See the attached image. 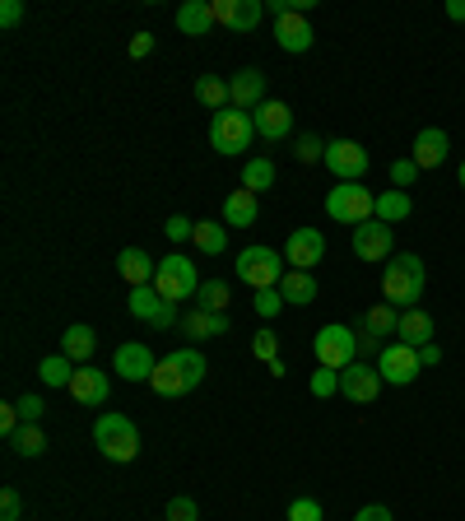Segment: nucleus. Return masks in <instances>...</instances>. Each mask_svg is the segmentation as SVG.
I'll return each instance as SVG.
<instances>
[{"label":"nucleus","instance_id":"f257e3e1","mask_svg":"<svg viewBox=\"0 0 465 521\" xmlns=\"http://www.w3.org/2000/svg\"><path fill=\"white\" fill-rule=\"evenodd\" d=\"M424 284H428V270H424V261H419V256H414V252L391 256V261H386V270H382V303H391L396 312L419 308Z\"/></svg>","mask_w":465,"mask_h":521},{"label":"nucleus","instance_id":"f03ea898","mask_svg":"<svg viewBox=\"0 0 465 521\" xmlns=\"http://www.w3.org/2000/svg\"><path fill=\"white\" fill-rule=\"evenodd\" d=\"M93 442H98V452H103L107 461H117V466H126V461L140 456V428H135L131 415H117V410L98 415V424H93Z\"/></svg>","mask_w":465,"mask_h":521},{"label":"nucleus","instance_id":"7ed1b4c3","mask_svg":"<svg viewBox=\"0 0 465 521\" xmlns=\"http://www.w3.org/2000/svg\"><path fill=\"white\" fill-rule=\"evenodd\" d=\"M312 354H317L321 368L345 373L349 363H359V331H354V326H340V321H331V326H321V331H317V340H312Z\"/></svg>","mask_w":465,"mask_h":521},{"label":"nucleus","instance_id":"20e7f679","mask_svg":"<svg viewBox=\"0 0 465 521\" xmlns=\"http://www.w3.org/2000/svg\"><path fill=\"white\" fill-rule=\"evenodd\" d=\"M284 275H289V261H284V252H275V247H247V252L238 256V280L252 284V294L279 289Z\"/></svg>","mask_w":465,"mask_h":521},{"label":"nucleus","instance_id":"39448f33","mask_svg":"<svg viewBox=\"0 0 465 521\" xmlns=\"http://www.w3.org/2000/svg\"><path fill=\"white\" fill-rule=\"evenodd\" d=\"M326 214H331L335 224H368V219H377V196H372L363 182H340V187H331V196H326Z\"/></svg>","mask_w":465,"mask_h":521},{"label":"nucleus","instance_id":"423d86ee","mask_svg":"<svg viewBox=\"0 0 465 521\" xmlns=\"http://www.w3.org/2000/svg\"><path fill=\"white\" fill-rule=\"evenodd\" d=\"M252 135H256V121L252 112H238V107H224V112H214L210 121V145L219 154H242V149H252Z\"/></svg>","mask_w":465,"mask_h":521},{"label":"nucleus","instance_id":"0eeeda50","mask_svg":"<svg viewBox=\"0 0 465 521\" xmlns=\"http://www.w3.org/2000/svg\"><path fill=\"white\" fill-rule=\"evenodd\" d=\"M154 289H159V298H168V303H186V298L200 294V280H196V261H186L182 252L163 256L159 261V275H154Z\"/></svg>","mask_w":465,"mask_h":521},{"label":"nucleus","instance_id":"6e6552de","mask_svg":"<svg viewBox=\"0 0 465 521\" xmlns=\"http://www.w3.org/2000/svg\"><path fill=\"white\" fill-rule=\"evenodd\" d=\"M377 373H382L386 387H414L419 382V373H424V363H419V349L410 345H386L382 359H377Z\"/></svg>","mask_w":465,"mask_h":521},{"label":"nucleus","instance_id":"1a4fd4ad","mask_svg":"<svg viewBox=\"0 0 465 521\" xmlns=\"http://www.w3.org/2000/svg\"><path fill=\"white\" fill-rule=\"evenodd\" d=\"M126 308H131V317L149 321L154 331H173L177 321H182V312H177L168 298H159V289H154V284H145V289H131Z\"/></svg>","mask_w":465,"mask_h":521},{"label":"nucleus","instance_id":"9d476101","mask_svg":"<svg viewBox=\"0 0 465 521\" xmlns=\"http://www.w3.org/2000/svg\"><path fill=\"white\" fill-rule=\"evenodd\" d=\"M326 168H331L340 182H363L368 168H372V159H368V149H363L359 140H331V145H326Z\"/></svg>","mask_w":465,"mask_h":521},{"label":"nucleus","instance_id":"9b49d317","mask_svg":"<svg viewBox=\"0 0 465 521\" xmlns=\"http://www.w3.org/2000/svg\"><path fill=\"white\" fill-rule=\"evenodd\" d=\"M284 261H289V270H317L321 261H326V238H321V228H293L289 247H284Z\"/></svg>","mask_w":465,"mask_h":521},{"label":"nucleus","instance_id":"f8f14e48","mask_svg":"<svg viewBox=\"0 0 465 521\" xmlns=\"http://www.w3.org/2000/svg\"><path fill=\"white\" fill-rule=\"evenodd\" d=\"M154 368H159V359H154V349L140 345V340H126V345H117V354H112V373L126 377V382H149Z\"/></svg>","mask_w":465,"mask_h":521},{"label":"nucleus","instance_id":"ddd939ff","mask_svg":"<svg viewBox=\"0 0 465 521\" xmlns=\"http://www.w3.org/2000/svg\"><path fill=\"white\" fill-rule=\"evenodd\" d=\"M382 387H386L382 373H377L372 363H363V359L349 363L345 373H340V396H345V401H354V405H372Z\"/></svg>","mask_w":465,"mask_h":521},{"label":"nucleus","instance_id":"4468645a","mask_svg":"<svg viewBox=\"0 0 465 521\" xmlns=\"http://www.w3.org/2000/svg\"><path fill=\"white\" fill-rule=\"evenodd\" d=\"M391 247H396V233L382 219H368V224L354 228V256L359 261H391Z\"/></svg>","mask_w":465,"mask_h":521},{"label":"nucleus","instance_id":"2eb2a0df","mask_svg":"<svg viewBox=\"0 0 465 521\" xmlns=\"http://www.w3.org/2000/svg\"><path fill=\"white\" fill-rule=\"evenodd\" d=\"M312 24H307V14L303 10H289V14H279L275 19V42H279V52H289V56H303L312 52Z\"/></svg>","mask_w":465,"mask_h":521},{"label":"nucleus","instance_id":"dca6fc26","mask_svg":"<svg viewBox=\"0 0 465 521\" xmlns=\"http://www.w3.org/2000/svg\"><path fill=\"white\" fill-rule=\"evenodd\" d=\"M66 391H70V396H75L80 405H93V410H98V405H107V396H112V382H107L103 368H89V363H80Z\"/></svg>","mask_w":465,"mask_h":521},{"label":"nucleus","instance_id":"f3484780","mask_svg":"<svg viewBox=\"0 0 465 521\" xmlns=\"http://www.w3.org/2000/svg\"><path fill=\"white\" fill-rule=\"evenodd\" d=\"M252 121H256V135L266 140V145H279V140H289V131H293V112H289V103H261L252 112Z\"/></svg>","mask_w":465,"mask_h":521},{"label":"nucleus","instance_id":"a211bd4d","mask_svg":"<svg viewBox=\"0 0 465 521\" xmlns=\"http://www.w3.org/2000/svg\"><path fill=\"white\" fill-rule=\"evenodd\" d=\"M447 154H452V140H447V131L442 126H424V131L414 135V149H410V159L419 163V168H442L447 163Z\"/></svg>","mask_w":465,"mask_h":521},{"label":"nucleus","instance_id":"6ab92c4d","mask_svg":"<svg viewBox=\"0 0 465 521\" xmlns=\"http://www.w3.org/2000/svg\"><path fill=\"white\" fill-rule=\"evenodd\" d=\"M177 335H186L191 345H200V340H214V335H228V312H182V321H177Z\"/></svg>","mask_w":465,"mask_h":521},{"label":"nucleus","instance_id":"aec40b11","mask_svg":"<svg viewBox=\"0 0 465 521\" xmlns=\"http://www.w3.org/2000/svg\"><path fill=\"white\" fill-rule=\"evenodd\" d=\"M228 94H233V107H238V112H256L261 103H270L266 98V75H261L256 66L238 70V75L228 80Z\"/></svg>","mask_w":465,"mask_h":521},{"label":"nucleus","instance_id":"412c9836","mask_svg":"<svg viewBox=\"0 0 465 521\" xmlns=\"http://www.w3.org/2000/svg\"><path fill=\"white\" fill-rule=\"evenodd\" d=\"M400 345H410V349H424L438 340V321L428 317L424 308H405L400 312V331H396Z\"/></svg>","mask_w":465,"mask_h":521},{"label":"nucleus","instance_id":"4be33fe9","mask_svg":"<svg viewBox=\"0 0 465 521\" xmlns=\"http://www.w3.org/2000/svg\"><path fill=\"white\" fill-rule=\"evenodd\" d=\"M117 270L131 289H145V284H154V275H159V261H154L145 247H126V252L117 256Z\"/></svg>","mask_w":465,"mask_h":521},{"label":"nucleus","instance_id":"5701e85b","mask_svg":"<svg viewBox=\"0 0 465 521\" xmlns=\"http://www.w3.org/2000/svg\"><path fill=\"white\" fill-rule=\"evenodd\" d=\"M279 294H284V303H293V308H307V303H317V275L312 270H289L284 280H279Z\"/></svg>","mask_w":465,"mask_h":521},{"label":"nucleus","instance_id":"b1692460","mask_svg":"<svg viewBox=\"0 0 465 521\" xmlns=\"http://www.w3.org/2000/svg\"><path fill=\"white\" fill-rule=\"evenodd\" d=\"M210 28H214L210 0H186V5H177V33H186V38H205Z\"/></svg>","mask_w":465,"mask_h":521},{"label":"nucleus","instance_id":"393cba45","mask_svg":"<svg viewBox=\"0 0 465 521\" xmlns=\"http://www.w3.org/2000/svg\"><path fill=\"white\" fill-rule=\"evenodd\" d=\"M256 219H261V205H256V196L247 187L233 191V196L224 201V224L228 228H252Z\"/></svg>","mask_w":465,"mask_h":521},{"label":"nucleus","instance_id":"a878e982","mask_svg":"<svg viewBox=\"0 0 465 521\" xmlns=\"http://www.w3.org/2000/svg\"><path fill=\"white\" fill-rule=\"evenodd\" d=\"M93 349H98V331L93 326H70L66 335H61V354H66L70 363H89L93 359Z\"/></svg>","mask_w":465,"mask_h":521},{"label":"nucleus","instance_id":"bb28decb","mask_svg":"<svg viewBox=\"0 0 465 521\" xmlns=\"http://www.w3.org/2000/svg\"><path fill=\"white\" fill-rule=\"evenodd\" d=\"M359 331H368V335H396L400 331V312L391 308V303H372L368 312H363V321H359Z\"/></svg>","mask_w":465,"mask_h":521},{"label":"nucleus","instance_id":"cd10ccee","mask_svg":"<svg viewBox=\"0 0 465 521\" xmlns=\"http://www.w3.org/2000/svg\"><path fill=\"white\" fill-rule=\"evenodd\" d=\"M196 252L200 256H224L228 252V224H214V219H200L196 224Z\"/></svg>","mask_w":465,"mask_h":521},{"label":"nucleus","instance_id":"c85d7f7f","mask_svg":"<svg viewBox=\"0 0 465 521\" xmlns=\"http://www.w3.org/2000/svg\"><path fill=\"white\" fill-rule=\"evenodd\" d=\"M149 387L159 391V396H186V377H182V368L173 363V354L168 359H159V368H154V377H149Z\"/></svg>","mask_w":465,"mask_h":521},{"label":"nucleus","instance_id":"c756f323","mask_svg":"<svg viewBox=\"0 0 465 521\" xmlns=\"http://www.w3.org/2000/svg\"><path fill=\"white\" fill-rule=\"evenodd\" d=\"M414 214V201H410V191H382V196H377V219H382V224H400V219H410Z\"/></svg>","mask_w":465,"mask_h":521},{"label":"nucleus","instance_id":"7c9ffc66","mask_svg":"<svg viewBox=\"0 0 465 521\" xmlns=\"http://www.w3.org/2000/svg\"><path fill=\"white\" fill-rule=\"evenodd\" d=\"M196 103H205L210 112H224V107H233L228 80H219V75H200V80H196Z\"/></svg>","mask_w":465,"mask_h":521},{"label":"nucleus","instance_id":"2f4dec72","mask_svg":"<svg viewBox=\"0 0 465 521\" xmlns=\"http://www.w3.org/2000/svg\"><path fill=\"white\" fill-rule=\"evenodd\" d=\"M242 187L252 191V196L270 191V187H275V163H270V159H247V168H242Z\"/></svg>","mask_w":465,"mask_h":521},{"label":"nucleus","instance_id":"473e14b6","mask_svg":"<svg viewBox=\"0 0 465 521\" xmlns=\"http://www.w3.org/2000/svg\"><path fill=\"white\" fill-rule=\"evenodd\" d=\"M266 5L261 0H233V19H228V33H256Z\"/></svg>","mask_w":465,"mask_h":521},{"label":"nucleus","instance_id":"72a5a7b5","mask_svg":"<svg viewBox=\"0 0 465 521\" xmlns=\"http://www.w3.org/2000/svg\"><path fill=\"white\" fill-rule=\"evenodd\" d=\"M200 312H228V303H233V294H228V284L224 280H205L200 284V294L191 298Z\"/></svg>","mask_w":465,"mask_h":521},{"label":"nucleus","instance_id":"f704fd0d","mask_svg":"<svg viewBox=\"0 0 465 521\" xmlns=\"http://www.w3.org/2000/svg\"><path fill=\"white\" fill-rule=\"evenodd\" d=\"M173 363L182 368V377H186V387H191V391H196L200 382H205V373H210V363H205V354H200V349H177Z\"/></svg>","mask_w":465,"mask_h":521},{"label":"nucleus","instance_id":"c9c22d12","mask_svg":"<svg viewBox=\"0 0 465 521\" xmlns=\"http://www.w3.org/2000/svg\"><path fill=\"white\" fill-rule=\"evenodd\" d=\"M38 377L47 382V387H70V377H75V363H70L66 354H47V359L38 363Z\"/></svg>","mask_w":465,"mask_h":521},{"label":"nucleus","instance_id":"e433bc0d","mask_svg":"<svg viewBox=\"0 0 465 521\" xmlns=\"http://www.w3.org/2000/svg\"><path fill=\"white\" fill-rule=\"evenodd\" d=\"M10 442H14V452H19V456H28V461L47 452V438H42V428H38V424H24V428H19V433H14Z\"/></svg>","mask_w":465,"mask_h":521},{"label":"nucleus","instance_id":"4c0bfd02","mask_svg":"<svg viewBox=\"0 0 465 521\" xmlns=\"http://www.w3.org/2000/svg\"><path fill=\"white\" fill-rule=\"evenodd\" d=\"M252 308H256V317H266V321H275L279 312L289 308V303H284V294H279V289H261V294L252 298Z\"/></svg>","mask_w":465,"mask_h":521},{"label":"nucleus","instance_id":"58836bf2","mask_svg":"<svg viewBox=\"0 0 465 521\" xmlns=\"http://www.w3.org/2000/svg\"><path fill=\"white\" fill-rule=\"evenodd\" d=\"M293 159L298 163H326V145H321L317 135H298V140H293Z\"/></svg>","mask_w":465,"mask_h":521},{"label":"nucleus","instance_id":"ea45409f","mask_svg":"<svg viewBox=\"0 0 465 521\" xmlns=\"http://www.w3.org/2000/svg\"><path fill=\"white\" fill-rule=\"evenodd\" d=\"M252 359H261V363H275L279 359V335L270 331H256V340H252Z\"/></svg>","mask_w":465,"mask_h":521},{"label":"nucleus","instance_id":"a19ab883","mask_svg":"<svg viewBox=\"0 0 465 521\" xmlns=\"http://www.w3.org/2000/svg\"><path fill=\"white\" fill-rule=\"evenodd\" d=\"M163 233H168V242H173V247H182V242L196 238V219H186V214H173V219L163 224Z\"/></svg>","mask_w":465,"mask_h":521},{"label":"nucleus","instance_id":"79ce46f5","mask_svg":"<svg viewBox=\"0 0 465 521\" xmlns=\"http://www.w3.org/2000/svg\"><path fill=\"white\" fill-rule=\"evenodd\" d=\"M289 521H326V508L317 498H293L289 503Z\"/></svg>","mask_w":465,"mask_h":521},{"label":"nucleus","instance_id":"37998d69","mask_svg":"<svg viewBox=\"0 0 465 521\" xmlns=\"http://www.w3.org/2000/svg\"><path fill=\"white\" fill-rule=\"evenodd\" d=\"M419 173H424V168H419V163H414L410 154H405V159H396V163H391V187H396V191H405V187H410V182H414V177H419Z\"/></svg>","mask_w":465,"mask_h":521},{"label":"nucleus","instance_id":"c03bdc74","mask_svg":"<svg viewBox=\"0 0 465 521\" xmlns=\"http://www.w3.org/2000/svg\"><path fill=\"white\" fill-rule=\"evenodd\" d=\"M335 391H340V373H335V368H317V373H312V396L326 401V396H335Z\"/></svg>","mask_w":465,"mask_h":521},{"label":"nucleus","instance_id":"a18cd8bd","mask_svg":"<svg viewBox=\"0 0 465 521\" xmlns=\"http://www.w3.org/2000/svg\"><path fill=\"white\" fill-rule=\"evenodd\" d=\"M200 512H196V498H186V494H177V498H168V512H163V521H196Z\"/></svg>","mask_w":465,"mask_h":521},{"label":"nucleus","instance_id":"49530a36","mask_svg":"<svg viewBox=\"0 0 465 521\" xmlns=\"http://www.w3.org/2000/svg\"><path fill=\"white\" fill-rule=\"evenodd\" d=\"M0 521H24V498H19V489H5V494H0Z\"/></svg>","mask_w":465,"mask_h":521},{"label":"nucleus","instance_id":"de8ad7c7","mask_svg":"<svg viewBox=\"0 0 465 521\" xmlns=\"http://www.w3.org/2000/svg\"><path fill=\"white\" fill-rule=\"evenodd\" d=\"M14 410H19V419H24V424H38V419L47 415L42 396H19V401H14Z\"/></svg>","mask_w":465,"mask_h":521},{"label":"nucleus","instance_id":"09e8293b","mask_svg":"<svg viewBox=\"0 0 465 521\" xmlns=\"http://www.w3.org/2000/svg\"><path fill=\"white\" fill-rule=\"evenodd\" d=\"M24 19V0H0V28H14Z\"/></svg>","mask_w":465,"mask_h":521},{"label":"nucleus","instance_id":"8fccbe9b","mask_svg":"<svg viewBox=\"0 0 465 521\" xmlns=\"http://www.w3.org/2000/svg\"><path fill=\"white\" fill-rule=\"evenodd\" d=\"M354 521H396V517H391V508H386V503H368V508L354 512Z\"/></svg>","mask_w":465,"mask_h":521},{"label":"nucleus","instance_id":"3c124183","mask_svg":"<svg viewBox=\"0 0 465 521\" xmlns=\"http://www.w3.org/2000/svg\"><path fill=\"white\" fill-rule=\"evenodd\" d=\"M126 52H131L135 61H145V56L154 52V33H135V38H131V47H126Z\"/></svg>","mask_w":465,"mask_h":521},{"label":"nucleus","instance_id":"603ef678","mask_svg":"<svg viewBox=\"0 0 465 521\" xmlns=\"http://www.w3.org/2000/svg\"><path fill=\"white\" fill-rule=\"evenodd\" d=\"M210 19H214V28H228V19H233V0H210Z\"/></svg>","mask_w":465,"mask_h":521},{"label":"nucleus","instance_id":"864d4df0","mask_svg":"<svg viewBox=\"0 0 465 521\" xmlns=\"http://www.w3.org/2000/svg\"><path fill=\"white\" fill-rule=\"evenodd\" d=\"M419 363H424V368H438V363H442V349H438V340H433V345H424V349H419Z\"/></svg>","mask_w":465,"mask_h":521},{"label":"nucleus","instance_id":"5fc2aeb1","mask_svg":"<svg viewBox=\"0 0 465 521\" xmlns=\"http://www.w3.org/2000/svg\"><path fill=\"white\" fill-rule=\"evenodd\" d=\"M447 19H456V24H465V0H447Z\"/></svg>","mask_w":465,"mask_h":521},{"label":"nucleus","instance_id":"6e6d98bb","mask_svg":"<svg viewBox=\"0 0 465 521\" xmlns=\"http://www.w3.org/2000/svg\"><path fill=\"white\" fill-rule=\"evenodd\" d=\"M456 182H461V191H465V159H461V168H456Z\"/></svg>","mask_w":465,"mask_h":521}]
</instances>
